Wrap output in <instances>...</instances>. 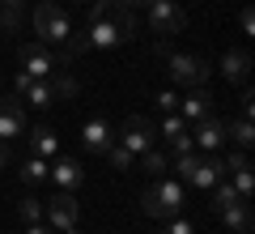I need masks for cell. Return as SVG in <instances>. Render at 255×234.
Listing matches in <instances>:
<instances>
[{"instance_id":"obj_1","label":"cell","mask_w":255,"mask_h":234,"mask_svg":"<svg viewBox=\"0 0 255 234\" xmlns=\"http://www.w3.org/2000/svg\"><path fill=\"white\" fill-rule=\"evenodd\" d=\"M136 38V17H132V9H111L107 17H98V21H90V30H85L81 38H68L64 43V55H60V64H68L77 51H85V47H98V51H111V47H124V43H132Z\"/></svg>"},{"instance_id":"obj_2","label":"cell","mask_w":255,"mask_h":234,"mask_svg":"<svg viewBox=\"0 0 255 234\" xmlns=\"http://www.w3.org/2000/svg\"><path fill=\"white\" fill-rule=\"evenodd\" d=\"M183 205H187V192H183V183H174V179H157V183H149L145 196H140V209H145L149 217H157V222H170V217H179Z\"/></svg>"},{"instance_id":"obj_3","label":"cell","mask_w":255,"mask_h":234,"mask_svg":"<svg viewBox=\"0 0 255 234\" xmlns=\"http://www.w3.org/2000/svg\"><path fill=\"white\" fill-rule=\"evenodd\" d=\"M157 55L166 60V72H170L179 85H187V90L204 85V81H209V72H213V64L204 60V55H191V51H170V47L157 43Z\"/></svg>"},{"instance_id":"obj_4","label":"cell","mask_w":255,"mask_h":234,"mask_svg":"<svg viewBox=\"0 0 255 234\" xmlns=\"http://www.w3.org/2000/svg\"><path fill=\"white\" fill-rule=\"evenodd\" d=\"M174 171H179V179L191 183V188H213V183L226 179V162L213 158V153L196 158V149H191V153H179V158H174Z\"/></svg>"},{"instance_id":"obj_5","label":"cell","mask_w":255,"mask_h":234,"mask_svg":"<svg viewBox=\"0 0 255 234\" xmlns=\"http://www.w3.org/2000/svg\"><path fill=\"white\" fill-rule=\"evenodd\" d=\"M34 34L43 38V43H68L73 38V21H68V13L60 9V4H51V0H43L34 9Z\"/></svg>"},{"instance_id":"obj_6","label":"cell","mask_w":255,"mask_h":234,"mask_svg":"<svg viewBox=\"0 0 255 234\" xmlns=\"http://www.w3.org/2000/svg\"><path fill=\"white\" fill-rule=\"evenodd\" d=\"M145 9H149V30H153V34H162V38L179 34V30L187 26V17H183V9H179V0H149Z\"/></svg>"},{"instance_id":"obj_7","label":"cell","mask_w":255,"mask_h":234,"mask_svg":"<svg viewBox=\"0 0 255 234\" xmlns=\"http://www.w3.org/2000/svg\"><path fill=\"white\" fill-rule=\"evenodd\" d=\"M60 68H64L60 55H51L47 47H38V43H26V47H21V72H26V77L47 81V77H55Z\"/></svg>"},{"instance_id":"obj_8","label":"cell","mask_w":255,"mask_h":234,"mask_svg":"<svg viewBox=\"0 0 255 234\" xmlns=\"http://www.w3.org/2000/svg\"><path fill=\"white\" fill-rule=\"evenodd\" d=\"M153 141H157V128L149 124L145 115H132L124 128H119V145H124L128 153H145V149H153Z\"/></svg>"},{"instance_id":"obj_9","label":"cell","mask_w":255,"mask_h":234,"mask_svg":"<svg viewBox=\"0 0 255 234\" xmlns=\"http://www.w3.org/2000/svg\"><path fill=\"white\" fill-rule=\"evenodd\" d=\"M17 98H26L30 107H51L60 94H55V81L47 77V81H38V77H26V72H17Z\"/></svg>"},{"instance_id":"obj_10","label":"cell","mask_w":255,"mask_h":234,"mask_svg":"<svg viewBox=\"0 0 255 234\" xmlns=\"http://www.w3.org/2000/svg\"><path fill=\"white\" fill-rule=\"evenodd\" d=\"M47 217H51V226L55 230H68V226H77V213H81V205H77V196L73 192H60L55 200H47V209H43Z\"/></svg>"},{"instance_id":"obj_11","label":"cell","mask_w":255,"mask_h":234,"mask_svg":"<svg viewBox=\"0 0 255 234\" xmlns=\"http://www.w3.org/2000/svg\"><path fill=\"white\" fill-rule=\"evenodd\" d=\"M47 175H51V183H55L60 192H73V188H81V179H85L81 162H73V158H60V153H55V162L47 166Z\"/></svg>"},{"instance_id":"obj_12","label":"cell","mask_w":255,"mask_h":234,"mask_svg":"<svg viewBox=\"0 0 255 234\" xmlns=\"http://www.w3.org/2000/svg\"><path fill=\"white\" fill-rule=\"evenodd\" d=\"M191 141L200 145L204 153H217L221 145L230 141V136H226V124H221V119H213V115H204V119H196V136H191Z\"/></svg>"},{"instance_id":"obj_13","label":"cell","mask_w":255,"mask_h":234,"mask_svg":"<svg viewBox=\"0 0 255 234\" xmlns=\"http://www.w3.org/2000/svg\"><path fill=\"white\" fill-rule=\"evenodd\" d=\"M21 132H26V115H21L17 98H0V145H9Z\"/></svg>"},{"instance_id":"obj_14","label":"cell","mask_w":255,"mask_h":234,"mask_svg":"<svg viewBox=\"0 0 255 234\" xmlns=\"http://www.w3.org/2000/svg\"><path fill=\"white\" fill-rule=\"evenodd\" d=\"M81 145L90 153H107L111 145H115V136H111V124L107 119H90V124L81 128Z\"/></svg>"},{"instance_id":"obj_15","label":"cell","mask_w":255,"mask_h":234,"mask_svg":"<svg viewBox=\"0 0 255 234\" xmlns=\"http://www.w3.org/2000/svg\"><path fill=\"white\" fill-rule=\"evenodd\" d=\"M179 107H183V119H204V115H213V94L204 90V85H196V90H187V98H179Z\"/></svg>"},{"instance_id":"obj_16","label":"cell","mask_w":255,"mask_h":234,"mask_svg":"<svg viewBox=\"0 0 255 234\" xmlns=\"http://www.w3.org/2000/svg\"><path fill=\"white\" fill-rule=\"evenodd\" d=\"M247 72H251V55L247 51H226L221 55V77L234 85H247Z\"/></svg>"},{"instance_id":"obj_17","label":"cell","mask_w":255,"mask_h":234,"mask_svg":"<svg viewBox=\"0 0 255 234\" xmlns=\"http://www.w3.org/2000/svg\"><path fill=\"white\" fill-rule=\"evenodd\" d=\"M217 213H221V222H226L234 234H251V209H247V200H230V205H221Z\"/></svg>"},{"instance_id":"obj_18","label":"cell","mask_w":255,"mask_h":234,"mask_svg":"<svg viewBox=\"0 0 255 234\" xmlns=\"http://www.w3.org/2000/svg\"><path fill=\"white\" fill-rule=\"evenodd\" d=\"M26 136H30V149H34L38 158H55V153H60V136H55V132H51V128H47V124L30 128Z\"/></svg>"},{"instance_id":"obj_19","label":"cell","mask_w":255,"mask_h":234,"mask_svg":"<svg viewBox=\"0 0 255 234\" xmlns=\"http://www.w3.org/2000/svg\"><path fill=\"white\" fill-rule=\"evenodd\" d=\"M140 166H145L153 179H166V171H170V158H166L162 149H145V153H140Z\"/></svg>"},{"instance_id":"obj_20","label":"cell","mask_w":255,"mask_h":234,"mask_svg":"<svg viewBox=\"0 0 255 234\" xmlns=\"http://www.w3.org/2000/svg\"><path fill=\"white\" fill-rule=\"evenodd\" d=\"M21 9H26V0H0V26L17 30L21 26Z\"/></svg>"},{"instance_id":"obj_21","label":"cell","mask_w":255,"mask_h":234,"mask_svg":"<svg viewBox=\"0 0 255 234\" xmlns=\"http://www.w3.org/2000/svg\"><path fill=\"white\" fill-rule=\"evenodd\" d=\"M226 136H234V141H238V145H243V149H247V145L255 141V132H251V115H238L234 124L226 128Z\"/></svg>"},{"instance_id":"obj_22","label":"cell","mask_w":255,"mask_h":234,"mask_svg":"<svg viewBox=\"0 0 255 234\" xmlns=\"http://www.w3.org/2000/svg\"><path fill=\"white\" fill-rule=\"evenodd\" d=\"M21 179H26V183H38V179H47V162L38 158V153H30L26 162H21Z\"/></svg>"},{"instance_id":"obj_23","label":"cell","mask_w":255,"mask_h":234,"mask_svg":"<svg viewBox=\"0 0 255 234\" xmlns=\"http://www.w3.org/2000/svg\"><path fill=\"white\" fill-rule=\"evenodd\" d=\"M230 188H234L243 200H251V188H255V179H251V166H238V171H234V183H230Z\"/></svg>"},{"instance_id":"obj_24","label":"cell","mask_w":255,"mask_h":234,"mask_svg":"<svg viewBox=\"0 0 255 234\" xmlns=\"http://www.w3.org/2000/svg\"><path fill=\"white\" fill-rule=\"evenodd\" d=\"M111 166H115V171H132V162H136V153H128L124 145H111Z\"/></svg>"},{"instance_id":"obj_25","label":"cell","mask_w":255,"mask_h":234,"mask_svg":"<svg viewBox=\"0 0 255 234\" xmlns=\"http://www.w3.org/2000/svg\"><path fill=\"white\" fill-rule=\"evenodd\" d=\"M183 132H187V119H183V115H166V119H162V141L183 136Z\"/></svg>"},{"instance_id":"obj_26","label":"cell","mask_w":255,"mask_h":234,"mask_svg":"<svg viewBox=\"0 0 255 234\" xmlns=\"http://www.w3.org/2000/svg\"><path fill=\"white\" fill-rule=\"evenodd\" d=\"M17 213H21V222H38V217H43V200L26 196V200L17 205Z\"/></svg>"},{"instance_id":"obj_27","label":"cell","mask_w":255,"mask_h":234,"mask_svg":"<svg viewBox=\"0 0 255 234\" xmlns=\"http://www.w3.org/2000/svg\"><path fill=\"white\" fill-rule=\"evenodd\" d=\"M162 234H196V226H191L187 217L179 213V217H170V222H166V230H162Z\"/></svg>"},{"instance_id":"obj_28","label":"cell","mask_w":255,"mask_h":234,"mask_svg":"<svg viewBox=\"0 0 255 234\" xmlns=\"http://www.w3.org/2000/svg\"><path fill=\"white\" fill-rule=\"evenodd\" d=\"M191 149H196V141H191L187 132H183V136H170V153H174V158H179V153H191Z\"/></svg>"},{"instance_id":"obj_29","label":"cell","mask_w":255,"mask_h":234,"mask_svg":"<svg viewBox=\"0 0 255 234\" xmlns=\"http://www.w3.org/2000/svg\"><path fill=\"white\" fill-rule=\"evenodd\" d=\"M111 9H115V0H94V4H90V21H98V17H107Z\"/></svg>"},{"instance_id":"obj_30","label":"cell","mask_w":255,"mask_h":234,"mask_svg":"<svg viewBox=\"0 0 255 234\" xmlns=\"http://www.w3.org/2000/svg\"><path fill=\"white\" fill-rule=\"evenodd\" d=\"M238 26H243V34H255V13L243 9V13H238Z\"/></svg>"},{"instance_id":"obj_31","label":"cell","mask_w":255,"mask_h":234,"mask_svg":"<svg viewBox=\"0 0 255 234\" xmlns=\"http://www.w3.org/2000/svg\"><path fill=\"white\" fill-rule=\"evenodd\" d=\"M157 107H162V111H174V107H179V98H174L170 90H162V94H157Z\"/></svg>"},{"instance_id":"obj_32","label":"cell","mask_w":255,"mask_h":234,"mask_svg":"<svg viewBox=\"0 0 255 234\" xmlns=\"http://www.w3.org/2000/svg\"><path fill=\"white\" fill-rule=\"evenodd\" d=\"M115 4H119V9H132V13H136V9H145L149 0H115Z\"/></svg>"},{"instance_id":"obj_33","label":"cell","mask_w":255,"mask_h":234,"mask_svg":"<svg viewBox=\"0 0 255 234\" xmlns=\"http://www.w3.org/2000/svg\"><path fill=\"white\" fill-rule=\"evenodd\" d=\"M26 234H55V230H47V226H38V222H30V230Z\"/></svg>"},{"instance_id":"obj_34","label":"cell","mask_w":255,"mask_h":234,"mask_svg":"<svg viewBox=\"0 0 255 234\" xmlns=\"http://www.w3.org/2000/svg\"><path fill=\"white\" fill-rule=\"evenodd\" d=\"M4 166H9V149H4V145H0V171H4Z\"/></svg>"},{"instance_id":"obj_35","label":"cell","mask_w":255,"mask_h":234,"mask_svg":"<svg viewBox=\"0 0 255 234\" xmlns=\"http://www.w3.org/2000/svg\"><path fill=\"white\" fill-rule=\"evenodd\" d=\"M60 234H81V230H77V226H68V230H60Z\"/></svg>"}]
</instances>
